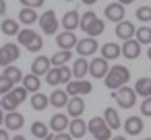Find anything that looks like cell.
<instances>
[{
	"instance_id": "obj_26",
	"label": "cell",
	"mask_w": 151,
	"mask_h": 140,
	"mask_svg": "<svg viewBox=\"0 0 151 140\" xmlns=\"http://www.w3.org/2000/svg\"><path fill=\"white\" fill-rule=\"evenodd\" d=\"M70 70H73L75 78H85V74H89V62L85 58H79V60H75V64H73Z\"/></svg>"
},
{
	"instance_id": "obj_42",
	"label": "cell",
	"mask_w": 151,
	"mask_h": 140,
	"mask_svg": "<svg viewBox=\"0 0 151 140\" xmlns=\"http://www.w3.org/2000/svg\"><path fill=\"white\" fill-rule=\"evenodd\" d=\"M141 113L147 115V117H151V95L141 101Z\"/></svg>"
},
{
	"instance_id": "obj_29",
	"label": "cell",
	"mask_w": 151,
	"mask_h": 140,
	"mask_svg": "<svg viewBox=\"0 0 151 140\" xmlns=\"http://www.w3.org/2000/svg\"><path fill=\"white\" fill-rule=\"evenodd\" d=\"M104 29H106V23L97 17L95 21H91V23H89V27H87L83 33H87V37H97V35H101V33H104Z\"/></svg>"
},
{
	"instance_id": "obj_16",
	"label": "cell",
	"mask_w": 151,
	"mask_h": 140,
	"mask_svg": "<svg viewBox=\"0 0 151 140\" xmlns=\"http://www.w3.org/2000/svg\"><path fill=\"white\" fill-rule=\"evenodd\" d=\"M52 68V62L48 56H37L33 62H31V72L37 74V76H46V72Z\"/></svg>"
},
{
	"instance_id": "obj_28",
	"label": "cell",
	"mask_w": 151,
	"mask_h": 140,
	"mask_svg": "<svg viewBox=\"0 0 151 140\" xmlns=\"http://www.w3.org/2000/svg\"><path fill=\"white\" fill-rule=\"evenodd\" d=\"M48 105H50V97H48V95H44V93H40V91L31 95V107H33L35 111H44Z\"/></svg>"
},
{
	"instance_id": "obj_12",
	"label": "cell",
	"mask_w": 151,
	"mask_h": 140,
	"mask_svg": "<svg viewBox=\"0 0 151 140\" xmlns=\"http://www.w3.org/2000/svg\"><path fill=\"white\" fill-rule=\"evenodd\" d=\"M120 52H122V56L124 58H128V60H134V58H139L141 56V43L132 37V39H126L122 45H120Z\"/></svg>"
},
{
	"instance_id": "obj_51",
	"label": "cell",
	"mask_w": 151,
	"mask_h": 140,
	"mask_svg": "<svg viewBox=\"0 0 151 140\" xmlns=\"http://www.w3.org/2000/svg\"><path fill=\"white\" fill-rule=\"evenodd\" d=\"M2 122H4V113L0 111V126H2Z\"/></svg>"
},
{
	"instance_id": "obj_27",
	"label": "cell",
	"mask_w": 151,
	"mask_h": 140,
	"mask_svg": "<svg viewBox=\"0 0 151 140\" xmlns=\"http://www.w3.org/2000/svg\"><path fill=\"white\" fill-rule=\"evenodd\" d=\"M66 103H68V93L66 91H62V89H56L52 95H50V105H54V107H66Z\"/></svg>"
},
{
	"instance_id": "obj_32",
	"label": "cell",
	"mask_w": 151,
	"mask_h": 140,
	"mask_svg": "<svg viewBox=\"0 0 151 140\" xmlns=\"http://www.w3.org/2000/svg\"><path fill=\"white\" fill-rule=\"evenodd\" d=\"M35 35H37V33H35L33 29H21V31L17 33V43H19V45H23V48H27Z\"/></svg>"
},
{
	"instance_id": "obj_43",
	"label": "cell",
	"mask_w": 151,
	"mask_h": 140,
	"mask_svg": "<svg viewBox=\"0 0 151 140\" xmlns=\"http://www.w3.org/2000/svg\"><path fill=\"white\" fill-rule=\"evenodd\" d=\"M19 2L23 6H27V9H40L44 4V0H19Z\"/></svg>"
},
{
	"instance_id": "obj_46",
	"label": "cell",
	"mask_w": 151,
	"mask_h": 140,
	"mask_svg": "<svg viewBox=\"0 0 151 140\" xmlns=\"http://www.w3.org/2000/svg\"><path fill=\"white\" fill-rule=\"evenodd\" d=\"M0 140H11V136H9V130L4 128V130H0Z\"/></svg>"
},
{
	"instance_id": "obj_21",
	"label": "cell",
	"mask_w": 151,
	"mask_h": 140,
	"mask_svg": "<svg viewBox=\"0 0 151 140\" xmlns=\"http://www.w3.org/2000/svg\"><path fill=\"white\" fill-rule=\"evenodd\" d=\"M79 21H81V15H79L77 11L64 13V17H62V27H64V31H75V29L79 27Z\"/></svg>"
},
{
	"instance_id": "obj_49",
	"label": "cell",
	"mask_w": 151,
	"mask_h": 140,
	"mask_svg": "<svg viewBox=\"0 0 151 140\" xmlns=\"http://www.w3.org/2000/svg\"><path fill=\"white\" fill-rule=\"evenodd\" d=\"M120 4H130V2H134V0H118Z\"/></svg>"
},
{
	"instance_id": "obj_50",
	"label": "cell",
	"mask_w": 151,
	"mask_h": 140,
	"mask_svg": "<svg viewBox=\"0 0 151 140\" xmlns=\"http://www.w3.org/2000/svg\"><path fill=\"white\" fill-rule=\"evenodd\" d=\"M110 140H126V138H124V136H112Z\"/></svg>"
},
{
	"instance_id": "obj_48",
	"label": "cell",
	"mask_w": 151,
	"mask_h": 140,
	"mask_svg": "<svg viewBox=\"0 0 151 140\" xmlns=\"http://www.w3.org/2000/svg\"><path fill=\"white\" fill-rule=\"evenodd\" d=\"M11 140H25V136H21V134H17V136H13Z\"/></svg>"
},
{
	"instance_id": "obj_55",
	"label": "cell",
	"mask_w": 151,
	"mask_h": 140,
	"mask_svg": "<svg viewBox=\"0 0 151 140\" xmlns=\"http://www.w3.org/2000/svg\"><path fill=\"white\" fill-rule=\"evenodd\" d=\"M66 2H73V0H66Z\"/></svg>"
},
{
	"instance_id": "obj_15",
	"label": "cell",
	"mask_w": 151,
	"mask_h": 140,
	"mask_svg": "<svg viewBox=\"0 0 151 140\" xmlns=\"http://www.w3.org/2000/svg\"><path fill=\"white\" fill-rule=\"evenodd\" d=\"M134 25L130 23V21H120V23H116V37H120L122 41H126V39H132L134 37Z\"/></svg>"
},
{
	"instance_id": "obj_8",
	"label": "cell",
	"mask_w": 151,
	"mask_h": 140,
	"mask_svg": "<svg viewBox=\"0 0 151 140\" xmlns=\"http://www.w3.org/2000/svg\"><path fill=\"white\" fill-rule=\"evenodd\" d=\"M75 48H77V52H79L81 58H87V56H93L99 50V43H97L95 37H85V39H79Z\"/></svg>"
},
{
	"instance_id": "obj_53",
	"label": "cell",
	"mask_w": 151,
	"mask_h": 140,
	"mask_svg": "<svg viewBox=\"0 0 151 140\" xmlns=\"http://www.w3.org/2000/svg\"><path fill=\"white\" fill-rule=\"evenodd\" d=\"M44 140H52V136H46V138H44Z\"/></svg>"
},
{
	"instance_id": "obj_19",
	"label": "cell",
	"mask_w": 151,
	"mask_h": 140,
	"mask_svg": "<svg viewBox=\"0 0 151 140\" xmlns=\"http://www.w3.org/2000/svg\"><path fill=\"white\" fill-rule=\"evenodd\" d=\"M124 132L130 134V136L141 134V132H143V119H141L139 115H130V117H126V122H124Z\"/></svg>"
},
{
	"instance_id": "obj_2",
	"label": "cell",
	"mask_w": 151,
	"mask_h": 140,
	"mask_svg": "<svg viewBox=\"0 0 151 140\" xmlns=\"http://www.w3.org/2000/svg\"><path fill=\"white\" fill-rule=\"evenodd\" d=\"M27 95H29V93H27L23 87H13L9 93L2 95V99H0V107L6 109V111H17V107L27 99Z\"/></svg>"
},
{
	"instance_id": "obj_4",
	"label": "cell",
	"mask_w": 151,
	"mask_h": 140,
	"mask_svg": "<svg viewBox=\"0 0 151 140\" xmlns=\"http://www.w3.org/2000/svg\"><path fill=\"white\" fill-rule=\"evenodd\" d=\"M114 99H116V103L122 109H130L137 103V93H134V89H130V87L124 85V87H120V89L114 91Z\"/></svg>"
},
{
	"instance_id": "obj_38",
	"label": "cell",
	"mask_w": 151,
	"mask_h": 140,
	"mask_svg": "<svg viewBox=\"0 0 151 140\" xmlns=\"http://www.w3.org/2000/svg\"><path fill=\"white\" fill-rule=\"evenodd\" d=\"M58 72H60V85L64 82H70L73 80V70L68 68V66H58Z\"/></svg>"
},
{
	"instance_id": "obj_36",
	"label": "cell",
	"mask_w": 151,
	"mask_h": 140,
	"mask_svg": "<svg viewBox=\"0 0 151 140\" xmlns=\"http://www.w3.org/2000/svg\"><path fill=\"white\" fill-rule=\"evenodd\" d=\"M46 82H48L50 87L60 85V72H58V66H52V68L46 72Z\"/></svg>"
},
{
	"instance_id": "obj_25",
	"label": "cell",
	"mask_w": 151,
	"mask_h": 140,
	"mask_svg": "<svg viewBox=\"0 0 151 140\" xmlns=\"http://www.w3.org/2000/svg\"><path fill=\"white\" fill-rule=\"evenodd\" d=\"M37 19H40V15L35 13V9L23 6V9L19 11V23H23V25H33Z\"/></svg>"
},
{
	"instance_id": "obj_24",
	"label": "cell",
	"mask_w": 151,
	"mask_h": 140,
	"mask_svg": "<svg viewBox=\"0 0 151 140\" xmlns=\"http://www.w3.org/2000/svg\"><path fill=\"white\" fill-rule=\"evenodd\" d=\"M134 93L139 95V97H149L151 95V78H147V76H143V78H139L137 82H134Z\"/></svg>"
},
{
	"instance_id": "obj_56",
	"label": "cell",
	"mask_w": 151,
	"mask_h": 140,
	"mask_svg": "<svg viewBox=\"0 0 151 140\" xmlns=\"http://www.w3.org/2000/svg\"><path fill=\"white\" fill-rule=\"evenodd\" d=\"M93 140H95V138H93Z\"/></svg>"
},
{
	"instance_id": "obj_22",
	"label": "cell",
	"mask_w": 151,
	"mask_h": 140,
	"mask_svg": "<svg viewBox=\"0 0 151 140\" xmlns=\"http://www.w3.org/2000/svg\"><path fill=\"white\" fill-rule=\"evenodd\" d=\"M101 58H106V60H116L122 52H120V45L118 43H114V41H108V43H104L101 45Z\"/></svg>"
},
{
	"instance_id": "obj_44",
	"label": "cell",
	"mask_w": 151,
	"mask_h": 140,
	"mask_svg": "<svg viewBox=\"0 0 151 140\" xmlns=\"http://www.w3.org/2000/svg\"><path fill=\"white\" fill-rule=\"evenodd\" d=\"M52 140H73V136L68 132H58V134L52 136Z\"/></svg>"
},
{
	"instance_id": "obj_18",
	"label": "cell",
	"mask_w": 151,
	"mask_h": 140,
	"mask_svg": "<svg viewBox=\"0 0 151 140\" xmlns=\"http://www.w3.org/2000/svg\"><path fill=\"white\" fill-rule=\"evenodd\" d=\"M68 134L73 138H83L87 134V122H83L81 117H73L68 122Z\"/></svg>"
},
{
	"instance_id": "obj_10",
	"label": "cell",
	"mask_w": 151,
	"mask_h": 140,
	"mask_svg": "<svg viewBox=\"0 0 151 140\" xmlns=\"http://www.w3.org/2000/svg\"><path fill=\"white\" fill-rule=\"evenodd\" d=\"M108 70H110V64H108V60L106 58H93L91 62H89V74L93 76V78H104L106 74H108Z\"/></svg>"
},
{
	"instance_id": "obj_52",
	"label": "cell",
	"mask_w": 151,
	"mask_h": 140,
	"mask_svg": "<svg viewBox=\"0 0 151 140\" xmlns=\"http://www.w3.org/2000/svg\"><path fill=\"white\" fill-rule=\"evenodd\" d=\"M147 56H149V60H151V43H149V50H147Z\"/></svg>"
},
{
	"instance_id": "obj_14",
	"label": "cell",
	"mask_w": 151,
	"mask_h": 140,
	"mask_svg": "<svg viewBox=\"0 0 151 140\" xmlns=\"http://www.w3.org/2000/svg\"><path fill=\"white\" fill-rule=\"evenodd\" d=\"M85 111V101L83 97H70L68 103H66V115L70 117H81Z\"/></svg>"
},
{
	"instance_id": "obj_30",
	"label": "cell",
	"mask_w": 151,
	"mask_h": 140,
	"mask_svg": "<svg viewBox=\"0 0 151 140\" xmlns=\"http://www.w3.org/2000/svg\"><path fill=\"white\" fill-rule=\"evenodd\" d=\"M0 31H2L4 35H17L21 29H19V21L15 19H2V23H0Z\"/></svg>"
},
{
	"instance_id": "obj_31",
	"label": "cell",
	"mask_w": 151,
	"mask_h": 140,
	"mask_svg": "<svg viewBox=\"0 0 151 140\" xmlns=\"http://www.w3.org/2000/svg\"><path fill=\"white\" fill-rule=\"evenodd\" d=\"M70 56H73L70 50H58V52L50 58V62H52V66H64V64L70 60Z\"/></svg>"
},
{
	"instance_id": "obj_6",
	"label": "cell",
	"mask_w": 151,
	"mask_h": 140,
	"mask_svg": "<svg viewBox=\"0 0 151 140\" xmlns=\"http://www.w3.org/2000/svg\"><path fill=\"white\" fill-rule=\"evenodd\" d=\"M21 56V50H19V43H4L0 48V66H11L15 60H19Z\"/></svg>"
},
{
	"instance_id": "obj_40",
	"label": "cell",
	"mask_w": 151,
	"mask_h": 140,
	"mask_svg": "<svg viewBox=\"0 0 151 140\" xmlns=\"http://www.w3.org/2000/svg\"><path fill=\"white\" fill-rule=\"evenodd\" d=\"M42 48H44V39H42V35H40V33H37V35H35V37H33V39H31V43H29V45H27V50H29V52H33V54H35V52H40V50H42Z\"/></svg>"
},
{
	"instance_id": "obj_20",
	"label": "cell",
	"mask_w": 151,
	"mask_h": 140,
	"mask_svg": "<svg viewBox=\"0 0 151 140\" xmlns=\"http://www.w3.org/2000/svg\"><path fill=\"white\" fill-rule=\"evenodd\" d=\"M21 82H23L21 87H23L27 93H37V91H40V87H42V80H40V76H37V74H33V72L25 74Z\"/></svg>"
},
{
	"instance_id": "obj_3",
	"label": "cell",
	"mask_w": 151,
	"mask_h": 140,
	"mask_svg": "<svg viewBox=\"0 0 151 140\" xmlns=\"http://www.w3.org/2000/svg\"><path fill=\"white\" fill-rule=\"evenodd\" d=\"M87 130L93 134L95 140H110V138H112V130H110V126L106 124V119H104L101 115L91 117L89 124H87Z\"/></svg>"
},
{
	"instance_id": "obj_9",
	"label": "cell",
	"mask_w": 151,
	"mask_h": 140,
	"mask_svg": "<svg viewBox=\"0 0 151 140\" xmlns=\"http://www.w3.org/2000/svg\"><path fill=\"white\" fill-rule=\"evenodd\" d=\"M4 128L9 132H19L23 126H25V117L19 113V111H6L4 113Z\"/></svg>"
},
{
	"instance_id": "obj_39",
	"label": "cell",
	"mask_w": 151,
	"mask_h": 140,
	"mask_svg": "<svg viewBox=\"0 0 151 140\" xmlns=\"http://www.w3.org/2000/svg\"><path fill=\"white\" fill-rule=\"evenodd\" d=\"M137 19L143 21V23L151 21V6H139L137 9Z\"/></svg>"
},
{
	"instance_id": "obj_41",
	"label": "cell",
	"mask_w": 151,
	"mask_h": 140,
	"mask_svg": "<svg viewBox=\"0 0 151 140\" xmlns=\"http://www.w3.org/2000/svg\"><path fill=\"white\" fill-rule=\"evenodd\" d=\"M13 87H15V85H13V82H11V80H9V78H6L4 74H0V95L9 93V91H11Z\"/></svg>"
},
{
	"instance_id": "obj_34",
	"label": "cell",
	"mask_w": 151,
	"mask_h": 140,
	"mask_svg": "<svg viewBox=\"0 0 151 140\" xmlns=\"http://www.w3.org/2000/svg\"><path fill=\"white\" fill-rule=\"evenodd\" d=\"M31 134H33L35 138H40V140H44L46 136H50L48 126H46L44 122H33V124H31Z\"/></svg>"
},
{
	"instance_id": "obj_37",
	"label": "cell",
	"mask_w": 151,
	"mask_h": 140,
	"mask_svg": "<svg viewBox=\"0 0 151 140\" xmlns=\"http://www.w3.org/2000/svg\"><path fill=\"white\" fill-rule=\"evenodd\" d=\"M95 19H97V15H95L93 11H87L85 15H81V21H79V27H81V29L85 31V29L89 27V23H91V21H95Z\"/></svg>"
},
{
	"instance_id": "obj_54",
	"label": "cell",
	"mask_w": 151,
	"mask_h": 140,
	"mask_svg": "<svg viewBox=\"0 0 151 140\" xmlns=\"http://www.w3.org/2000/svg\"><path fill=\"white\" fill-rule=\"evenodd\" d=\"M143 140H151V138H143Z\"/></svg>"
},
{
	"instance_id": "obj_7",
	"label": "cell",
	"mask_w": 151,
	"mask_h": 140,
	"mask_svg": "<svg viewBox=\"0 0 151 140\" xmlns=\"http://www.w3.org/2000/svg\"><path fill=\"white\" fill-rule=\"evenodd\" d=\"M40 29L44 31V33H48V35H56L58 33V19H56V13L54 11H46L40 19Z\"/></svg>"
},
{
	"instance_id": "obj_45",
	"label": "cell",
	"mask_w": 151,
	"mask_h": 140,
	"mask_svg": "<svg viewBox=\"0 0 151 140\" xmlns=\"http://www.w3.org/2000/svg\"><path fill=\"white\" fill-rule=\"evenodd\" d=\"M6 15V0H0V17Z\"/></svg>"
},
{
	"instance_id": "obj_5",
	"label": "cell",
	"mask_w": 151,
	"mask_h": 140,
	"mask_svg": "<svg viewBox=\"0 0 151 140\" xmlns=\"http://www.w3.org/2000/svg\"><path fill=\"white\" fill-rule=\"evenodd\" d=\"M64 91L68 93V97H83V95H89L93 91V85L87 82L85 78H77V80L66 82V89Z\"/></svg>"
},
{
	"instance_id": "obj_47",
	"label": "cell",
	"mask_w": 151,
	"mask_h": 140,
	"mask_svg": "<svg viewBox=\"0 0 151 140\" xmlns=\"http://www.w3.org/2000/svg\"><path fill=\"white\" fill-rule=\"evenodd\" d=\"M81 2H85V4H89V6H91V4H95V2H97V0H81Z\"/></svg>"
},
{
	"instance_id": "obj_35",
	"label": "cell",
	"mask_w": 151,
	"mask_h": 140,
	"mask_svg": "<svg viewBox=\"0 0 151 140\" xmlns=\"http://www.w3.org/2000/svg\"><path fill=\"white\" fill-rule=\"evenodd\" d=\"M134 39L143 45V43H151V27H139V31H134Z\"/></svg>"
},
{
	"instance_id": "obj_33",
	"label": "cell",
	"mask_w": 151,
	"mask_h": 140,
	"mask_svg": "<svg viewBox=\"0 0 151 140\" xmlns=\"http://www.w3.org/2000/svg\"><path fill=\"white\" fill-rule=\"evenodd\" d=\"M4 76H6L13 85L23 80V72L19 70V66H13V64H11V66H4Z\"/></svg>"
},
{
	"instance_id": "obj_11",
	"label": "cell",
	"mask_w": 151,
	"mask_h": 140,
	"mask_svg": "<svg viewBox=\"0 0 151 140\" xmlns=\"http://www.w3.org/2000/svg\"><path fill=\"white\" fill-rule=\"evenodd\" d=\"M104 15H106L108 21L120 23V21H124V4H120V2H112V4H108V6L104 9Z\"/></svg>"
},
{
	"instance_id": "obj_17",
	"label": "cell",
	"mask_w": 151,
	"mask_h": 140,
	"mask_svg": "<svg viewBox=\"0 0 151 140\" xmlns=\"http://www.w3.org/2000/svg\"><path fill=\"white\" fill-rule=\"evenodd\" d=\"M68 115H64V113H54L52 117H50V124H48V128L52 130V132H64V130H68Z\"/></svg>"
},
{
	"instance_id": "obj_13",
	"label": "cell",
	"mask_w": 151,
	"mask_h": 140,
	"mask_svg": "<svg viewBox=\"0 0 151 140\" xmlns=\"http://www.w3.org/2000/svg\"><path fill=\"white\" fill-rule=\"evenodd\" d=\"M77 35H75V31H62V33H58L56 35V45L60 48V50H73L75 45H77Z\"/></svg>"
},
{
	"instance_id": "obj_23",
	"label": "cell",
	"mask_w": 151,
	"mask_h": 140,
	"mask_svg": "<svg viewBox=\"0 0 151 140\" xmlns=\"http://www.w3.org/2000/svg\"><path fill=\"white\" fill-rule=\"evenodd\" d=\"M104 119H106V124L110 126V130H118L120 128V115H118V111L114 109V107H106V111H104Z\"/></svg>"
},
{
	"instance_id": "obj_1",
	"label": "cell",
	"mask_w": 151,
	"mask_h": 140,
	"mask_svg": "<svg viewBox=\"0 0 151 140\" xmlns=\"http://www.w3.org/2000/svg\"><path fill=\"white\" fill-rule=\"evenodd\" d=\"M104 85L108 87V89H112V91H116V89H120V87H124L128 80H130V70L126 68V66H122V64H116V66H110V70H108V74L104 76Z\"/></svg>"
}]
</instances>
